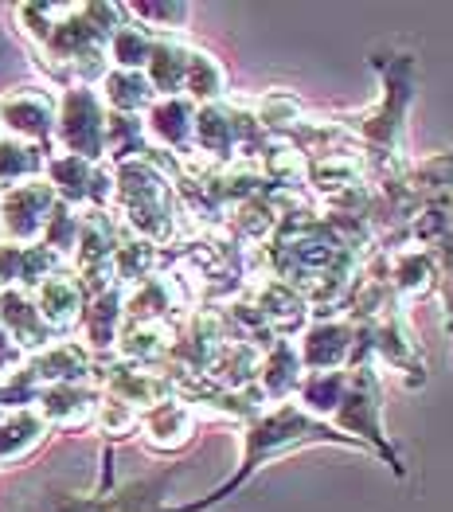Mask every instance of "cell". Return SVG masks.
<instances>
[{
  "instance_id": "1",
  "label": "cell",
  "mask_w": 453,
  "mask_h": 512,
  "mask_svg": "<svg viewBox=\"0 0 453 512\" xmlns=\"http://www.w3.org/2000/svg\"><path fill=\"white\" fill-rule=\"evenodd\" d=\"M305 442H348V446H360L352 438H344L340 430H332L325 419H313L309 411L293 407V403H278L274 411H258L254 419H247V430H243V462H239V473L219 485L215 493H207L204 501H192V505H180L172 512H204L219 501H227L239 485H247L250 473H258L270 458L286 454V450H297Z\"/></svg>"
},
{
  "instance_id": "2",
  "label": "cell",
  "mask_w": 453,
  "mask_h": 512,
  "mask_svg": "<svg viewBox=\"0 0 453 512\" xmlns=\"http://www.w3.org/2000/svg\"><path fill=\"white\" fill-rule=\"evenodd\" d=\"M375 67L383 75V98L356 129L360 145L368 149L364 157L379 169V184H391L403 176V118L414 90V55H375Z\"/></svg>"
},
{
  "instance_id": "3",
  "label": "cell",
  "mask_w": 453,
  "mask_h": 512,
  "mask_svg": "<svg viewBox=\"0 0 453 512\" xmlns=\"http://www.w3.org/2000/svg\"><path fill=\"white\" fill-rule=\"evenodd\" d=\"M114 204L125 219V231L165 247L176 239V188L165 169L153 161H122L114 169Z\"/></svg>"
},
{
  "instance_id": "4",
  "label": "cell",
  "mask_w": 453,
  "mask_h": 512,
  "mask_svg": "<svg viewBox=\"0 0 453 512\" xmlns=\"http://www.w3.org/2000/svg\"><path fill=\"white\" fill-rule=\"evenodd\" d=\"M106 102L94 86H67L55 114V137L67 157H83L90 165L106 161Z\"/></svg>"
},
{
  "instance_id": "5",
  "label": "cell",
  "mask_w": 453,
  "mask_h": 512,
  "mask_svg": "<svg viewBox=\"0 0 453 512\" xmlns=\"http://www.w3.org/2000/svg\"><path fill=\"white\" fill-rule=\"evenodd\" d=\"M332 419L344 430L364 434L371 446L379 450V458H387L391 470L403 477V462H399V454L391 450V442L383 438V427H379V380H375V368H371L368 360L348 372V384H344V395H340Z\"/></svg>"
},
{
  "instance_id": "6",
  "label": "cell",
  "mask_w": 453,
  "mask_h": 512,
  "mask_svg": "<svg viewBox=\"0 0 453 512\" xmlns=\"http://www.w3.org/2000/svg\"><path fill=\"white\" fill-rule=\"evenodd\" d=\"M176 470H161L141 481H125L114 485V470H110V450H106V470H102V489L90 497H63L55 512H165V489Z\"/></svg>"
},
{
  "instance_id": "7",
  "label": "cell",
  "mask_w": 453,
  "mask_h": 512,
  "mask_svg": "<svg viewBox=\"0 0 453 512\" xmlns=\"http://www.w3.org/2000/svg\"><path fill=\"white\" fill-rule=\"evenodd\" d=\"M59 196L47 180H24L4 188L0 196V239L16 243V247H32L36 239H43V227L55 212Z\"/></svg>"
},
{
  "instance_id": "8",
  "label": "cell",
  "mask_w": 453,
  "mask_h": 512,
  "mask_svg": "<svg viewBox=\"0 0 453 512\" xmlns=\"http://www.w3.org/2000/svg\"><path fill=\"white\" fill-rule=\"evenodd\" d=\"M55 114H59V102L40 86H16L0 94V126H8L20 141L40 145L43 153H51Z\"/></svg>"
},
{
  "instance_id": "9",
  "label": "cell",
  "mask_w": 453,
  "mask_h": 512,
  "mask_svg": "<svg viewBox=\"0 0 453 512\" xmlns=\"http://www.w3.org/2000/svg\"><path fill=\"white\" fill-rule=\"evenodd\" d=\"M36 309H40L43 325L55 333V337H63V333H71L79 321H83V309H86V290L83 282L75 278V270H55L43 286H36Z\"/></svg>"
},
{
  "instance_id": "10",
  "label": "cell",
  "mask_w": 453,
  "mask_h": 512,
  "mask_svg": "<svg viewBox=\"0 0 453 512\" xmlns=\"http://www.w3.org/2000/svg\"><path fill=\"white\" fill-rule=\"evenodd\" d=\"M102 403V391L90 384H55L36 391V411L47 427H86Z\"/></svg>"
},
{
  "instance_id": "11",
  "label": "cell",
  "mask_w": 453,
  "mask_h": 512,
  "mask_svg": "<svg viewBox=\"0 0 453 512\" xmlns=\"http://www.w3.org/2000/svg\"><path fill=\"white\" fill-rule=\"evenodd\" d=\"M67 258H59L55 251H47L43 243L32 247H16V243H0V294L4 290H36L43 286L55 270H63Z\"/></svg>"
},
{
  "instance_id": "12",
  "label": "cell",
  "mask_w": 453,
  "mask_h": 512,
  "mask_svg": "<svg viewBox=\"0 0 453 512\" xmlns=\"http://www.w3.org/2000/svg\"><path fill=\"white\" fill-rule=\"evenodd\" d=\"M0 329L16 341V348H20L24 356H32V352H40V348L59 341V337L43 325L40 309H36V301H32L28 290H4V294H0Z\"/></svg>"
},
{
  "instance_id": "13",
  "label": "cell",
  "mask_w": 453,
  "mask_h": 512,
  "mask_svg": "<svg viewBox=\"0 0 453 512\" xmlns=\"http://www.w3.org/2000/svg\"><path fill=\"white\" fill-rule=\"evenodd\" d=\"M141 434H145V442L153 446V450H180L188 438H192V430H196V411H192V403H184V399H161L157 407H149V411H141Z\"/></svg>"
},
{
  "instance_id": "14",
  "label": "cell",
  "mask_w": 453,
  "mask_h": 512,
  "mask_svg": "<svg viewBox=\"0 0 453 512\" xmlns=\"http://www.w3.org/2000/svg\"><path fill=\"white\" fill-rule=\"evenodd\" d=\"M192 126H196V102L180 98H157L145 110V133L157 137L161 145H168L172 153H188L192 149Z\"/></svg>"
},
{
  "instance_id": "15",
  "label": "cell",
  "mask_w": 453,
  "mask_h": 512,
  "mask_svg": "<svg viewBox=\"0 0 453 512\" xmlns=\"http://www.w3.org/2000/svg\"><path fill=\"white\" fill-rule=\"evenodd\" d=\"M47 423L40 419L36 407H20V411H8L0 419V466H16L24 458H32L47 438Z\"/></svg>"
},
{
  "instance_id": "16",
  "label": "cell",
  "mask_w": 453,
  "mask_h": 512,
  "mask_svg": "<svg viewBox=\"0 0 453 512\" xmlns=\"http://www.w3.org/2000/svg\"><path fill=\"white\" fill-rule=\"evenodd\" d=\"M188 43H180L176 36H157L153 55L145 63V79L153 86L157 98H180L184 94V75H188Z\"/></svg>"
},
{
  "instance_id": "17",
  "label": "cell",
  "mask_w": 453,
  "mask_h": 512,
  "mask_svg": "<svg viewBox=\"0 0 453 512\" xmlns=\"http://www.w3.org/2000/svg\"><path fill=\"white\" fill-rule=\"evenodd\" d=\"M122 309H125L122 286L86 298L83 321H86V348L90 352H102V348H110V344L118 341V333H122Z\"/></svg>"
},
{
  "instance_id": "18",
  "label": "cell",
  "mask_w": 453,
  "mask_h": 512,
  "mask_svg": "<svg viewBox=\"0 0 453 512\" xmlns=\"http://www.w3.org/2000/svg\"><path fill=\"white\" fill-rule=\"evenodd\" d=\"M98 94L110 106V114H129V118H137L141 110H149L157 102V94H153V86L145 79V71H118V67L106 71Z\"/></svg>"
},
{
  "instance_id": "19",
  "label": "cell",
  "mask_w": 453,
  "mask_h": 512,
  "mask_svg": "<svg viewBox=\"0 0 453 512\" xmlns=\"http://www.w3.org/2000/svg\"><path fill=\"white\" fill-rule=\"evenodd\" d=\"M47 157L40 145L20 141V137H0V188L24 184V180H40L47 169Z\"/></svg>"
},
{
  "instance_id": "20",
  "label": "cell",
  "mask_w": 453,
  "mask_h": 512,
  "mask_svg": "<svg viewBox=\"0 0 453 512\" xmlns=\"http://www.w3.org/2000/svg\"><path fill=\"white\" fill-rule=\"evenodd\" d=\"M223 94H227V75H223V67L200 51V47H192L188 51V75H184V98L188 102H223Z\"/></svg>"
},
{
  "instance_id": "21",
  "label": "cell",
  "mask_w": 453,
  "mask_h": 512,
  "mask_svg": "<svg viewBox=\"0 0 453 512\" xmlns=\"http://www.w3.org/2000/svg\"><path fill=\"white\" fill-rule=\"evenodd\" d=\"M153 43H157V32H149L145 24L125 20L122 28L114 32V40H110V63L118 71H145L149 55H153Z\"/></svg>"
},
{
  "instance_id": "22",
  "label": "cell",
  "mask_w": 453,
  "mask_h": 512,
  "mask_svg": "<svg viewBox=\"0 0 453 512\" xmlns=\"http://www.w3.org/2000/svg\"><path fill=\"white\" fill-rule=\"evenodd\" d=\"M129 16H137V24L145 20V28L153 32L157 24L165 28V32H176V28H184V20L192 16V8L188 4H129L125 8Z\"/></svg>"
},
{
  "instance_id": "23",
  "label": "cell",
  "mask_w": 453,
  "mask_h": 512,
  "mask_svg": "<svg viewBox=\"0 0 453 512\" xmlns=\"http://www.w3.org/2000/svg\"><path fill=\"white\" fill-rule=\"evenodd\" d=\"M0 196H4V188H0Z\"/></svg>"
}]
</instances>
